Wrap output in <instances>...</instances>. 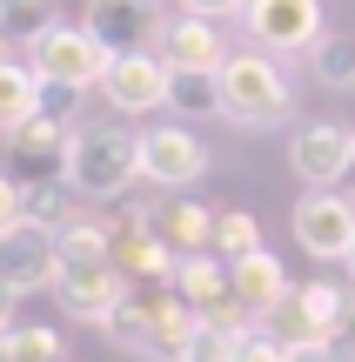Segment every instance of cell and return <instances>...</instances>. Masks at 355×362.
Masks as SVG:
<instances>
[{"mask_svg":"<svg viewBox=\"0 0 355 362\" xmlns=\"http://www.w3.org/2000/svg\"><path fill=\"white\" fill-rule=\"evenodd\" d=\"M54 302H61L74 322H94V329L128 302V275L114 269V228H107V215H80L74 228H61Z\"/></svg>","mask_w":355,"mask_h":362,"instance_id":"obj_1","label":"cell"},{"mask_svg":"<svg viewBox=\"0 0 355 362\" xmlns=\"http://www.w3.org/2000/svg\"><path fill=\"white\" fill-rule=\"evenodd\" d=\"M101 336L128 356H148V362H188V342L201 336V315L174 296V282H141L101 322Z\"/></svg>","mask_w":355,"mask_h":362,"instance_id":"obj_2","label":"cell"},{"mask_svg":"<svg viewBox=\"0 0 355 362\" xmlns=\"http://www.w3.org/2000/svg\"><path fill=\"white\" fill-rule=\"evenodd\" d=\"M67 188L94 208H114L141 188V134L128 128H88L80 121L67 141Z\"/></svg>","mask_w":355,"mask_h":362,"instance_id":"obj_3","label":"cell"},{"mask_svg":"<svg viewBox=\"0 0 355 362\" xmlns=\"http://www.w3.org/2000/svg\"><path fill=\"white\" fill-rule=\"evenodd\" d=\"M215 88H222V121H235L241 134H262V128L295 121V88H289V74H282V61L262 54V47L255 54H228Z\"/></svg>","mask_w":355,"mask_h":362,"instance_id":"obj_4","label":"cell"},{"mask_svg":"<svg viewBox=\"0 0 355 362\" xmlns=\"http://www.w3.org/2000/svg\"><path fill=\"white\" fill-rule=\"evenodd\" d=\"M342 322H349V288L335 282H295V296L282 302L275 315H262V329L289 349H329L342 342Z\"/></svg>","mask_w":355,"mask_h":362,"instance_id":"obj_5","label":"cell"},{"mask_svg":"<svg viewBox=\"0 0 355 362\" xmlns=\"http://www.w3.org/2000/svg\"><path fill=\"white\" fill-rule=\"evenodd\" d=\"M107 61H114V54L88 34V21H54L47 34L27 47V67H34L40 81H54V88H80V94L101 88Z\"/></svg>","mask_w":355,"mask_h":362,"instance_id":"obj_6","label":"cell"},{"mask_svg":"<svg viewBox=\"0 0 355 362\" xmlns=\"http://www.w3.org/2000/svg\"><path fill=\"white\" fill-rule=\"evenodd\" d=\"M248 40L275 61H295V54H315L322 34H329V13L322 0H248Z\"/></svg>","mask_w":355,"mask_h":362,"instance_id":"obj_7","label":"cell"},{"mask_svg":"<svg viewBox=\"0 0 355 362\" xmlns=\"http://www.w3.org/2000/svg\"><path fill=\"white\" fill-rule=\"evenodd\" d=\"M208 175V148L195 141L188 121H168V128H141V181L161 194H195V181Z\"/></svg>","mask_w":355,"mask_h":362,"instance_id":"obj_8","label":"cell"},{"mask_svg":"<svg viewBox=\"0 0 355 362\" xmlns=\"http://www.w3.org/2000/svg\"><path fill=\"white\" fill-rule=\"evenodd\" d=\"M349 161H355V128L349 121H302L295 141H289V168H295V181H308V194L342 188Z\"/></svg>","mask_w":355,"mask_h":362,"instance_id":"obj_9","label":"cell"},{"mask_svg":"<svg viewBox=\"0 0 355 362\" xmlns=\"http://www.w3.org/2000/svg\"><path fill=\"white\" fill-rule=\"evenodd\" d=\"M101 94L114 115H155V107H168V61H161L155 47H134V54H114L101 74Z\"/></svg>","mask_w":355,"mask_h":362,"instance_id":"obj_10","label":"cell"},{"mask_svg":"<svg viewBox=\"0 0 355 362\" xmlns=\"http://www.w3.org/2000/svg\"><path fill=\"white\" fill-rule=\"evenodd\" d=\"M295 242L308 248L315 262H349L355 248V202L335 188H315L295 202Z\"/></svg>","mask_w":355,"mask_h":362,"instance_id":"obj_11","label":"cell"},{"mask_svg":"<svg viewBox=\"0 0 355 362\" xmlns=\"http://www.w3.org/2000/svg\"><path fill=\"white\" fill-rule=\"evenodd\" d=\"M54 275H61V235L47 228H13L0 235V288L7 296H34V288H54Z\"/></svg>","mask_w":355,"mask_h":362,"instance_id":"obj_12","label":"cell"},{"mask_svg":"<svg viewBox=\"0 0 355 362\" xmlns=\"http://www.w3.org/2000/svg\"><path fill=\"white\" fill-rule=\"evenodd\" d=\"M155 54H161L168 67H181V74H222L235 47L222 40V21H201V13H174V21H161Z\"/></svg>","mask_w":355,"mask_h":362,"instance_id":"obj_13","label":"cell"},{"mask_svg":"<svg viewBox=\"0 0 355 362\" xmlns=\"http://www.w3.org/2000/svg\"><path fill=\"white\" fill-rule=\"evenodd\" d=\"M228 288H235V302L255 315V322H262V315H275L282 302L295 296V282H289V269H282L275 248H255V255L228 262Z\"/></svg>","mask_w":355,"mask_h":362,"instance_id":"obj_14","label":"cell"},{"mask_svg":"<svg viewBox=\"0 0 355 362\" xmlns=\"http://www.w3.org/2000/svg\"><path fill=\"white\" fill-rule=\"evenodd\" d=\"M148 228L174 248V262L181 255H208L215 248V208L201 202V194H161V208H155Z\"/></svg>","mask_w":355,"mask_h":362,"instance_id":"obj_15","label":"cell"},{"mask_svg":"<svg viewBox=\"0 0 355 362\" xmlns=\"http://www.w3.org/2000/svg\"><path fill=\"white\" fill-rule=\"evenodd\" d=\"M107 228H114V269L128 275V288L174 282V248L161 242L155 228H141V221H107Z\"/></svg>","mask_w":355,"mask_h":362,"instance_id":"obj_16","label":"cell"},{"mask_svg":"<svg viewBox=\"0 0 355 362\" xmlns=\"http://www.w3.org/2000/svg\"><path fill=\"white\" fill-rule=\"evenodd\" d=\"M80 21H88V34L101 40L107 54H134V47H148L141 34H148L155 13H148V0H88Z\"/></svg>","mask_w":355,"mask_h":362,"instance_id":"obj_17","label":"cell"},{"mask_svg":"<svg viewBox=\"0 0 355 362\" xmlns=\"http://www.w3.org/2000/svg\"><path fill=\"white\" fill-rule=\"evenodd\" d=\"M174 296H181L195 315H208L215 302L235 296V288H228V262L215 255V248H208V255H181V262H174Z\"/></svg>","mask_w":355,"mask_h":362,"instance_id":"obj_18","label":"cell"},{"mask_svg":"<svg viewBox=\"0 0 355 362\" xmlns=\"http://www.w3.org/2000/svg\"><path fill=\"white\" fill-rule=\"evenodd\" d=\"M40 115V74L27 61H0V141Z\"/></svg>","mask_w":355,"mask_h":362,"instance_id":"obj_19","label":"cell"},{"mask_svg":"<svg viewBox=\"0 0 355 362\" xmlns=\"http://www.w3.org/2000/svg\"><path fill=\"white\" fill-rule=\"evenodd\" d=\"M0 362H67V342L47 322H13L0 336Z\"/></svg>","mask_w":355,"mask_h":362,"instance_id":"obj_20","label":"cell"},{"mask_svg":"<svg viewBox=\"0 0 355 362\" xmlns=\"http://www.w3.org/2000/svg\"><path fill=\"white\" fill-rule=\"evenodd\" d=\"M168 107L181 121L222 115V88H215V74H181V67H168Z\"/></svg>","mask_w":355,"mask_h":362,"instance_id":"obj_21","label":"cell"},{"mask_svg":"<svg viewBox=\"0 0 355 362\" xmlns=\"http://www.w3.org/2000/svg\"><path fill=\"white\" fill-rule=\"evenodd\" d=\"M255 248H262V221H255L248 208H222V215H215V255L241 262V255H255Z\"/></svg>","mask_w":355,"mask_h":362,"instance_id":"obj_22","label":"cell"},{"mask_svg":"<svg viewBox=\"0 0 355 362\" xmlns=\"http://www.w3.org/2000/svg\"><path fill=\"white\" fill-rule=\"evenodd\" d=\"M308 61H315L322 88H355V47H349V34H322V47L308 54Z\"/></svg>","mask_w":355,"mask_h":362,"instance_id":"obj_23","label":"cell"},{"mask_svg":"<svg viewBox=\"0 0 355 362\" xmlns=\"http://www.w3.org/2000/svg\"><path fill=\"white\" fill-rule=\"evenodd\" d=\"M47 27H54V7H47V0H7V13H0V34L20 40V47H34Z\"/></svg>","mask_w":355,"mask_h":362,"instance_id":"obj_24","label":"cell"},{"mask_svg":"<svg viewBox=\"0 0 355 362\" xmlns=\"http://www.w3.org/2000/svg\"><path fill=\"white\" fill-rule=\"evenodd\" d=\"M74 107H80V88H54V81H40V121H54V128L74 134Z\"/></svg>","mask_w":355,"mask_h":362,"instance_id":"obj_25","label":"cell"},{"mask_svg":"<svg viewBox=\"0 0 355 362\" xmlns=\"http://www.w3.org/2000/svg\"><path fill=\"white\" fill-rule=\"evenodd\" d=\"M235 362H295V349H289V342H275L262 322H255V336L235 342Z\"/></svg>","mask_w":355,"mask_h":362,"instance_id":"obj_26","label":"cell"},{"mask_svg":"<svg viewBox=\"0 0 355 362\" xmlns=\"http://www.w3.org/2000/svg\"><path fill=\"white\" fill-rule=\"evenodd\" d=\"M13 228H27V188L0 168V235H13Z\"/></svg>","mask_w":355,"mask_h":362,"instance_id":"obj_27","label":"cell"},{"mask_svg":"<svg viewBox=\"0 0 355 362\" xmlns=\"http://www.w3.org/2000/svg\"><path fill=\"white\" fill-rule=\"evenodd\" d=\"M188 362H235V342L215 336V329H201V336L188 342Z\"/></svg>","mask_w":355,"mask_h":362,"instance_id":"obj_28","label":"cell"},{"mask_svg":"<svg viewBox=\"0 0 355 362\" xmlns=\"http://www.w3.org/2000/svg\"><path fill=\"white\" fill-rule=\"evenodd\" d=\"M181 13H201V21H228V13H248V0H181Z\"/></svg>","mask_w":355,"mask_h":362,"instance_id":"obj_29","label":"cell"},{"mask_svg":"<svg viewBox=\"0 0 355 362\" xmlns=\"http://www.w3.org/2000/svg\"><path fill=\"white\" fill-rule=\"evenodd\" d=\"M13 302H20V296H7V288H0V336L13 329Z\"/></svg>","mask_w":355,"mask_h":362,"instance_id":"obj_30","label":"cell"},{"mask_svg":"<svg viewBox=\"0 0 355 362\" xmlns=\"http://www.w3.org/2000/svg\"><path fill=\"white\" fill-rule=\"evenodd\" d=\"M295 362H342V356H329V349H295Z\"/></svg>","mask_w":355,"mask_h":362,"instance_id":"obj_31","label":"cell"},{"mask_svg":"<svg viewBox=\"0 0 355 362\" xmlns=\"http://www.w3.org/2000/svg\"><path fill=\"white\" fill-rule=\"evenodd\" d=\"M335 194H349V202H355V161H349V175H342V188H335Z\"/></svg>","mask_w":355,"mask_h":362,"instance_id":"obj_32","label":"cell"},{"mask_svg":"<svg viewBox=\"0 0 355 362\" xmlns=\"http://www.w3.org/2000/svg\"><path fill=\"white\" fill-rule=\"evenodd\" d=\"M342 269H349V296H355V248H349V262H342Z\"/></svg>","mask_w":355,"mask_h":362,"instance_id":"obj_33","label":"cell"},{"mask_svg":"<svg viewBox=\"0 0 355 362\" xmlns=\"http://www.w3.org/2000/svg\"><path fill=\"white\" fill-rule=\"evenodd\" d=\"M0 13H7V0H0Z\"/></svg>","mask_w":355,"mask_h":362,"instance_id":"obj_34","label":"cell"},{"mask_svg":"<svg viewBox=\"0 0 355 362\" xmlns=\"http://www.w3.org/2000/svg\"><path fill=\"white\" fill-rule=\"evenodd\" d=\"M349 94H355V88H349Z\"/></svg>","mask_w":355,"mask_h":362,"instance_id":"obj_35","label":"cell"}]
</instances>
